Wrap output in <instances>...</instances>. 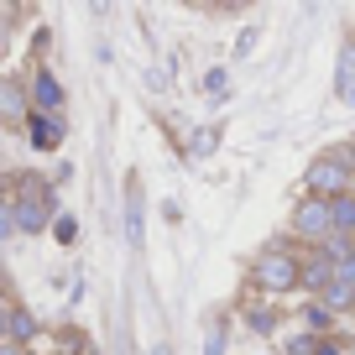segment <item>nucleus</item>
<instances>
[{"label": "nucleus", "mask_w": 355, "mask_h": 355, "mask_svg": "<svg viewBox=\"0 0 355 355\" xmlns=\"http://www.w3.org/2000/svg\"><path fill=\"white\" fill-rule=\"evenodd\" d=\"M16 199H11V225L21 235H42L47 225H53V183L37 173H21L16 178Z\"/></svg>", "instance_id": "f257e3e1"}, {"label": "nucleus", "mask_w": 355, "mask_h": 355, "mask_svg": "<svg viewBox=\"0 0 355 355\" xmlns=\"http://www.w3.org/2000/svg\"><path fill=\"white\" fill-rule=\"evenodd\" d=\"M350 183H355V157H345V152H329V157H319V162H309V173H303V189H309V199H340V193H350Z\"/></svg>", "instance_id": "f03ea898"}, {"label": "nucleus", "mask_w": 355, "mask_h": 355, "mask_svg": "<svg viewBox=\"0 0 355 355\" xmlns=\"http://www.w3.org/2000/svg\"><path fill=\"white\" fill-rule=\"evenodd\" d=\"M256 282H261L266 293H293L303 282V261L293 251H282V245H272V251L256 256Z\"/></svg>", "instance_id": "7ed1b4c3"}, {"label": "nucleus", "mask_w": 355, "mask_h": 355, "mask_svg": "<svg viewBox=\"0 0 355 355\" xmlns=\"http://www.w3.org/2000/svg\"><path fill=\"white\" fill-rule=\"evenodd\" d=\"M293 230H298L303 235V241H329V235H334V220H329V204H324V199H303L298 204V209H293Z\"/></svg>", "instance_id": "20e7f679"}, {"label": "nucleus", "mask_w": 355, "mask_h": 355, "mask_svg": "<svg viewBox=\"0 0 355 355\" xmlns=\"http://www.w3.org/2000/svg\"><path fill=\"white\" fill-rule=\"evenodd\" d=\"M32 110H37V115H53V110H63V84H58V78L47 73V68L32 78Z\"/></svg>", "instance_id": "39448f33"}, {"label": "nucleus", "mask_w": 355, "mask_h": 355, "mask_svg": "<svg viewBox=\"0 0 355 355\" xmlns=\"http://www.w3.org/2000/svg\"><path fill=\"white\" fill-rule=\"evenodd\" d=\"M141 204H146L141 183L125 178V241H131V245H141Z\"/></svg>", "instance_id": "423d86ee"}, {"label": "nucleus", "mask_w": 355, "mask_h": 355, "mask_svg": "<svg viewBox=\"0 0 355 355\" xmlns=\"http://www.w3.org/2000/svg\"><path fill=\"white\" fill-rule=\"evenodd\" d=\"M334 272H340V266H334L329 256H319V251H313L309 261H303V288H319V293H324V288L334 282Z\"/></svg>", "instance_id": "0eeeda50"}, {"label": "nucleus", "mask_w": 355, "mask_h": 355, "mask_svg": "<svg viewBox=\"0 0 355 355\" xmlns=\"http://www.w3.org/2000/svg\"><path fill=\"white\" fill-rule=\"evenodd\" d=\"M32 141L42 146V152H53V146L63 141V121H58V115H37L32 110Z\"/></svg>", "instance_id": "6e6552de"}, {"label": "nucleus", "mask_w": 355, "mask_h": 355, "mask_svg": "<svg viewBox=\"0 0 355 355\" xmlns=\"http://www.w3.org/2000/svg\"><path fill=\"white\" fill-rule=\"evenodd\" d=\"M334 89H340V100L355 105V42L340 53V73H334Z\"/></svg>", "instance_id": "1a4fd4ad"}, {"label": "nucleus", "mask_w": 355, "mask_h": 355, "mask_svg": "<svg viewBox=\"0 0 355 355\" xmlns=\"http://www.w3.org/2000/svg\"><path fill=\"white\" fill-rule=\"evenodd\" d=\"M0 115H6V121H32V110H26V100H21V89L16 84H0Z\"/></svg>", "instance_id": "9d476101"}, {"label": "nucleus", "mask_w": 355, "mask_h": 355, "mask_svg": "<svg viewBox=\"0 0 355 355\" xmlns=\"http://www.w3.org/2000/svg\"><path fill=\"white\" fill-rule=\"evenodd\" d=\"M329 220H334V230L355 235V199H350V193H340V199H329Z\"/></svg>", "instance_id": "9b49d317"}, {"label": "nucleus", "mask_w": 355, "mask_h": 355, "mask_svg": "<svg viewBox=\"0 0 355 355\" xmlns=\"http://www.w3.org/2000/svg\"><path fill=\"white\" fill-rule=\"evenodd\" d=\"M214 146H220V125H199V131L189 136V157H209Z\"/></svg>", "instance_id": "f8f14e48"}, {"label": "nucleus", "mask_w": 355, "mask_h": 355, "mask_svg": "<svg viewBox=\"0 0 355 355\" xmlns=\"http://www.w3.org/2000/svg\"><path fill=\"white\" fill-rule=\"evenodd\" d=\"M26 340H37V319L26 309H16L11 313V345H26Z\"/></svg>", "instance_id": "ddd939ff"}, {"label": "nucleus", "mask_w": 355, "mask_h": 355, "mask_svg": "<svg viewBox=\"0 0 355 355\" xmlns=\"http://www.w3.org/2000/svg\"><path fill=\"white\" fill-rule=\"evenodd\" d=\"M324 303H334V309H350V303H355V288L340 277V272H334V282L324 288Z\"/></svg>", "instance_id": "4468645a"}, {"label": "nucleus", "mask_w": 355, "mask_h": 355, "mask_svg": "<svg viewBox=\"0 0 355 355\" xmlns=\"http://www.w3.org/2000/svg\"><path fill=\"white\" fill-rule=\"evenodd\" d=\"M298 319L309 324V329H319V334H324V329H329V324H334V319H329V309H324V303H309V309H303Z\"/></svg>", "instance_id": "2eb2a0df"}, {"label": "nucleus", "mask_w": 355, "mask_h": 355, "mask_svg": "<svg viewBox=\"0 0 355 355\" xmlns=\"http://www.w3.org/2000/svg\"><path fill=\"white\" fill-rule=\"evenodd\" d=\"M53 230H58V241H63V245H73V235H78V220H73V214H58V220H53Z\"/></svg>", "instance_id": "dca6fc26"}, {"label": "nucleus", "mask_w": 355, "mask_h": 355, "mask_svg": "<svg viewBox=\"0 0 355 355\" xmlns=\"http://www.w3.org/2000/svg\"><path fill=\"white\" fill-rule=\"evenodd\" d=\"M288 355H319V340H313V334H298V340H288Z\"/></svg>", "instance_id": "f3484780"}, {"label": "nucleus", "mask_w": 355, "mask_h": 355, "mask_svg": "<svg viewBox=\"0 0 355 355\" xmlns=\"http://www.w3.org/2000/svg\"><path fill=\"white\" fill-rule=\"evenodd\" d=\"M251 329H256V334H272V329H277V313L256 309V313H251Z\"/></svg>", "instance_id": "a211bd4d"}, {"label": "nucleus", "mask_w": 355, "mask_h": 355, "mask_svg": "<svg viewBox=\"0 0 355 355\" xmlns=\"http://www.w3.org/2000/svg\"><path fill=\"white\" fill-rule=\"evenodd\" d=\"M204 355H225V329H220V324L204 334Z\"/></svg>", "instance_id": "6ab92c4d"}, {"label": "nucleus", "mask_w": 355, "mask_h": 355, "mask_svg": "<svg viewBox=\"0 0 355 355\" xmlns=\"http://www.w3.org/2000/svg\"><path fill=\"white\" fill-rule=\"evenodd\" d=\"M256 37H261V26H245V32H241V42H235V58H245V53H251V47H256Z\"/></svg>", "instance_id": "aec40b11"}, {"label": "nucleus", "mask_w": 355, "mask_h": 355, "mask_svg": "<svg viewBox=\"0 0 355 355\" xmlns=\"http://www.w3.org/2000/svg\"><path fill=\"white\" fill-rule=\"evenodd\" d=\"M225 84H230V73H225V68H214V73L204 78V89H209V94H225Z\"/></svg>", "instance_id": "412c9836"}, {"label": "nucleus", "mask_w": 355, "mask_h": 355, "mask_svg": "<svg viewBox=\"0 0 355 355\" xmlns=\"http://www.w3.org/2000/svg\"><path fill=\"white\" fill-rule=\"evenodd\" d=\"M11 230H16V225H11V204L0 199V241H6V235H11Z\"/></svg>", "instance_id": "4be33fe9"}, {"label": "nucleus", "mask_w": 355, "mask_h": 355, "mask_svg": "<svg viewBox=\"0 0 355 355\" xmlns=\"http://www.w3.org/2000/svg\"><path fill=\"white\" fill-rule=\"evenodd\" d=\"M340 277H345V282H350V288H355V256H350V261L340 266Z\"/></svg>", "instance_id": "5701e85b"}, {"label": "nucleus", "mask_w": 355, "mask_h": 355, "mask_svg": "<svg viewBox=\"0 0 355 355\" xmlns=\"http://www.w3.org/2000/svg\"><path fill=\"white\" fill-rule=\"evenodd\" d=\"M0 334H11V309L0 303Z\"/></svg>", "instance_id": "b1692460"}, {"label": "nucleus", "mask_w": 355, "mask_h": 355, "mask_svg": "<svg viewBox=\"0 0 355 355\" xmlns=\"http://www.w3.org/2000/svg\"><path fill=\"white\" fill-rule=\"evenodd\" d=\"M319 355H340V345H334V340H319Z\"/></svg>", "instance_id": "393cba45"}, {"label": "nucleus", "mask_w": 355, "mask_h": 355, "mask_svg": "<svg viewBox=\"0 0 355 355\" xmlns=\"http://www.w3.org/2000/svg\"><path fill=\"white\" fill-rule=\"evenodd\" d=\"M0 355H26V350H21V345H0Z\"/></svg>", "instance_id": "a878e982"}, {"label": "nucleus", "mask_w": 355, "mask_h": 355, "mask_svg": "<svg viewBox=\"0 0 355 355\" xmlns=\"http://www.w3.org/2000/svg\"><path fill=\"white\" fill-rule=\"evenodd\" d=\"M6 32H11V26H6V16H0V47H6Z\"/></svg>", "instance_id": "bb28decb"}, {"label": "nucleus", "mask_w": 355, "mask_h": 355, "mask_svg": "<svg viewBox=\"0 0 355 355\" xmlns=\"http://www.w3.org/2000/svg\"><path fill=\"white\" fill-rule=\"evenodd\" d=\"M152 355H173V350H167V345H157V350H152Z\"/></svg>", "instance_id": "cd10ccee"}, {"label": "nucleus", "mask_w": 355, "mask_h": 355, "mask_svg": "<svg viewBox=\"0 0 355 355\" xmlns=\"http://www.w3.org/2000/svg\"><path fill=\"white\" fill-rule=\"evenodd\" d=\"M350 199H355V183H350Z\"/></svg>", "instance_id": "c85d7f7f"}]
</instances>
